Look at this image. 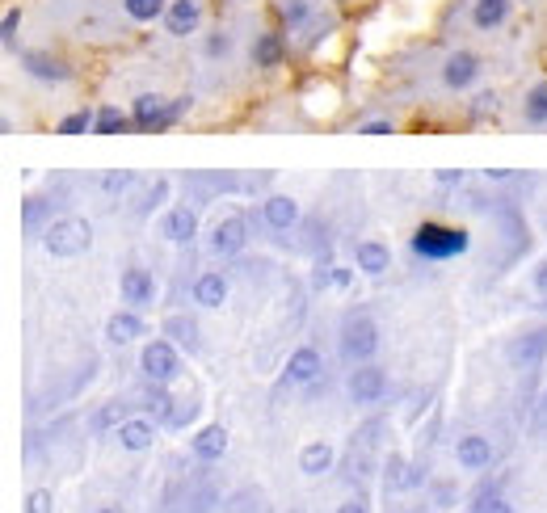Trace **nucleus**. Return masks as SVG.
<instances>
[{"mask_svg":"<svg viewBox=\"0 0 547 513\" xmlns=\"http://www.w3.org/2000/svg\"><path fill=\"white\" fill-rule=\"evenodd\" d=\"M17 30H22V5H9L5 17H0V43H5V51H17Z\"/></svg>","mask_w":547,"mask_h":513,"instance_id":"nucleus-43","label":"nucleus"},{"mask_svg":"<svg viewBox=\"0 0 547 513\" xmlns=\"http://www.w3.org/2000/svg\"><path fill=\"white\" fill-rule=\"evenodd\" d=\"M409 467H413V459L404 455V450H392V455H383V463H379V476H383V492H409Z\"/></svg>","mask_w":547,"mask_h":513,"instance_id":"nucleus-31","label":"nucleus"},{"mask_svg":"<svg viewBox=\"0 0 547 513\" xmlns=\"http://www.w3.org/2000/svg\"><path fill=\"white\" fill-rule=\"evenodd\" d=\"M173 404H177V396L169 392L165 383H144V387H139V396H135V408H139V413L152 417V421H160V425L169 421Z\"/></svg>","mask_w":547,"mask_h":513,"instance_id":"nucleus-29","label":"nucleus"},{"mask_svg":"<svg viewBox=\"0 0 547 513\" xmlns=\"http://www.w3.org/2000/svg\"><path fill=\"white\" fill-rule=\"evenodd\" d=\"M51 219H55L51 198H43V194H30V198H22V232H30V236H43V232L51 228Z\"/></svg>","mask_w":547,"mask_h":513,"instance_id":"nucleus-32","label":"nucleus"},{"mask_svg":"<svg viewBox=\"0 0 547 513\" xmlns=\"http://www.w3.org/2000/svg\"><path fill=\"white\" fill-rule=\"evenodd\" d=\"M156 232H160V240L177 244V249H190L194 236H198V207H190V202H173L169 211H160Z\"/></svg>","mask_w":547,"mask_h":513,"instance_id":"nucleus-14","label":"nucleus"},{"mask_svg":"<svg viewBox=\"0 0 547 513\" xmlns=\"http://www.w3.org/2000/svg\"><path fill=\"white\" fill-rule=\"evenodd\" d=\"M22 513H55V492L47 484H38L26 492V501H22Z\"/></svg>","mask_w":547,"mask_h":513,"instance_id":"nucleus-44","label":"nucleus"},{"mask_svg":"<svg viewBox=\"0 0 547 513\" xmlns=\"http://www.w3.org/2000/svg\"><path fill=\"white\" fill-rule=\"evenodd\" d=\"M43 240V249L59 261H76V257H85L93 249V223L89 219H80V215H59L51 219V228L38 236Z\"/></svg>","mask_w":547,"mask_h":513,"instance_id":"nucleus-4","label":"nucleus"},{"mask_svg":"<svg viewBox=\"0 0 547 513\" xmlns=\"http://www.w3.org/2000/svg\"><path fill=\"white\" fill-rule=\"evenodd\" d=\"M135 131V118L123 114L118 106H97V127L93 135H131Z\"/></svg>","mask_w":547,"mask_h":513,"instance_id":"nucleus-38","label":"nucleus"},{"mask_svg":"<svg viewBox=\"0 0 547 513\" xmlns=\"http://www.w3.org/2000/svg\"><path fill=\"white\" fill-rule=\"evenodd\" d=\"M139 337H148V320H144V312H131V307H118V312L106 320V341L110 345H135Z\"/></svg>","mask_w":547,"mask_h":513,"instance_id":"nucleus-24","label":"nucleus"},{"mask_svg":"<svg viewBox=\"0 0 547 513\" xmlns=\"http://www.w3.org/2000/svg\"><path fill=\"white\" fill-rule=\"evenodd\" d=\"M354 270L367 274V278H383L392 270V249L383 240H375V236L354 240Z\"/></svg>","mask_w":547,"mask_h":513,"instance_id":"nucleus-23","label":"nucleus"},{"mask_svg":"<svg viewBox=\"0 0 547 513\" xmlns=\"http://www.w3.org/2000/svg\"><path fill=\"white\" fill-rule=\"evenodd\" d=\"M93 513H127V505H118V501H106V505H97Z\"/></svg>","mask_w":547,"mask_h":513,"instance_id":"nucleus-52","label":"nucleus"},{"mask_svg":"<svg viewBox=\"0 0 547 513\" xmlns=\"http://www.w3.org/2000/svg\"><path fill=\"white\" fill-rule=\"evenodd\" d=\"M324 379V358L316 345H295L291 358L282 362L278 375V392H303V387H316Z\"/></svg>","mask_w":547,"mask_h":513,"instance_id":"nucleus-8","label":"nucleus"},{"mask_svg":"<svg viewBox=\"0 0 547 513\" xmlns=\"http://www.w3.org/2000/svg\"><path fill=\"white\" fill-rule=\"evenodd\" d=\"M333 278H337V261H333L329 249H324V253H316V265H312V291L316 295L333 291Z\"/></svg>","mask_w":547,"mask_h":513,"instance_id":"nucleus-42","label":"nucleus"},{"mask_svg":"<svg viewBox=\"0 0 547 513\" xmlns=\"http://www.w3.org/2000/svg\"><path fill=\"white\" fill-rule=\"evenodd\" d=\"M118 299H123V307H131V312H152L156 299H160L156 274L139 261L123 265V270H118Z\"/></svg>","mask_w":547,"mask_h":513,"instance_id":"nucleus-7","label":"nucleus"},{"mask_svg":"<svg viewBox=\"0 0 547 513\" xmlns=\"http://www.w3.org/2000/svg\"><path fill=\"white\" fill-rule=\"evenodd\" d=\"M522 122L535 131L547 127V80H535V85L522 93Z\"/></svg>","mask_w":547,"mask_h":513,"instance_id":"nucleus-35","label":"nucleus"},{"mask_svg":"<svg viewBox=\"0 0 547 513\" xmlns=\"http://www.w3.org/2000/svg\"><path fill=\"white\" fill-rule=\"evenodd\" d=\"M228 446H232L228 425L224 421H211V425H202V429H194V434H190V459L215 467L219 459L228 455Z\"/></svg>","mask_w":547,"mask_h":513,"instance_id":"nucleus-19","label":"nucleus"},{"mask_svg":"<svg viewBox=\"0 0 547 513\" xmlns=\"http://www.w3.org/2000/svg\"><path fill=\"white\" fill-rule=\"evenodd\" d=\"M118 5H123L127 22H135V26H152L156 17L169 13V0H118Z\"/></svg>","mask_w":547,"mask_h":513,"instance_id":"nucleus-37","label":"nucleus"},{"mask_svg":"<svg viewBox=\"0 0 547 513\" xmlns=\"http://www.w3.org/2000/svg\"><path fill=\"white\" fill-rule=\"evenodd\" d=\"M505 358H510L514 371H526V375L539 371V366L547 362V320L518 328V333L510 337V345H505Z\"/></svg>","mask_w":547,"mask_h":513,"instance_id":"nucleus-11","label":"nucleus"},{"mask_svg":"<svg viewBox=\"0 0 547 513\" xmlns=\"http://www.w3.org/2000/svg\"><path fill=\"white\" fill-rule=\"evenodd\" d=\"M17 64H22L26 76L43 80V85H72L76 80V68L55 51H17Z\"/></svg>","mask_w":547,"mask_h":513,"instance_id":"nucleus-13","label":"nucleus"},{"mask_svg":"<svg viewBox=\"0 0 547 513\" xmlns=\"http://www.w3.org/2000/svg\"><path fill=\"white\" fill-rule=\"evenodd\" d=\"M388 513H409V509H388Z\"/></svg>","mask_w":547,"mask_h":513,"instance_id":"nucleus-55","label":"nucleus"},{"mask_svg":"<svg viewBox=\"0 0 547 513\" xmlns=\"http://www.w3.org/2000/svg\"><path fill=\"white\" fill-rule=\"evenodd\" d=\"M510 471H501V476H493V480H484L472 497H468V513H518V505H514V497L510 492Z\"/></svg>","mask_w":547,"mask_h":513,"instance_id":"nucleus-20","label":"nucleus"},{"mask_svg":"<svg viewBox=\"0 0 547 513\" xmlns=\"http://www.w3.org/2000/svg\"><path fill=\"white\" fill-rule=\"evenodd\" d=\"M249 240H253V219L236 211V215H224V219L211 223V232H207V253L219 257V261H236L240 253L249 249Z\"/></svg>","mask_w":547,"mask_h":513,"instance_id":"nucleus-5","label":"nucleus"},{"mask_svg":"<svg viewBox=\"0 0 547 513\" xmlns=\"http://www.w3.org/2000/svg\"><path fill=\"white\" fill-rule=\"evenodd\" d=\"M434 181H438V186H468V169H438L434 173Z\"/></svg>","mask_w":547,"mask_h":513,"instance_id":"nucleus-49","label":"nucleus"},{"mask_svg":"<svg viewBox=\"0 0 547 513\" xmlns=\"http://www.w3.org/2000/svg\"><path fill=\"white\" fill-rule=\"evenodd\" d=\"M312 17H316L312 0H278V30L303 34V30L312 26Z\"/></svg>","mask_w":547,"mask_h":513,"instance_id":"nucleus-33","label":"nucleus"},{"mask_svg":"<svg viewBox=\"0 0 547 513\" xmlns=\"http://www.w3.org/2000/svg\"><path fill=\"white\" fill-rule=\"evenodd\" d=\"M224 513H266V492L261 488H240L224 501Z\"/></svg>","mask_w":547,"mask_h":513,"instance_id":"nucleus-40","label":"nucleus"},{"mask_svg":"<svg viewBox=\"0 0 547 513\" xmlns=\"http://www.w3.org/2000/svg\"><path fill=\"white\" fill-rule=\"evenodd\" d=\"M337 467V446L333 442H308L299 450V471L308 480H320V476H329V471Z\"/></svg>","mask_w":547,"mask_h":513,"instance_id":"nucleus-30","label":"nucleus"},{"mask_svg":"<svg viewBox=\"0 0 547 513\" xmlns=\"http://www.w3.org/2000/svg\"><path fill=\"white\" fill-rule=\"evenodd\" d=\"M173 207V177H156L144 186V194H139L131 202V215L135 219H152L156 211H169Z\"/></svg>","mask_w":547,"mask_h":513,"instance_id":"nucleus-27","label":"nucleus"},{"mask_svg":"<svg viewBox=\"0 0 547 513\" xmlns=\"http://www.w3.org/2000/svg\"><path fill=\"white\" fill-rule=\"evenodd\" d=\"M282 59H287V30H261L253 38V64L261 72H274L282 68Z\"/></svg>","mask_w":547,"mask_h":513,"instance_id":"nucleus-28","label":"nucleus"},{"mask_svg":"<svg viewBox=\"0 0 547 513\" xmlns=\"http://www.w3.org/2000/svg\"><path fill=\"white\" fill-rule=\"evenodd\" d=\"M455 463H459V471H472V476H480V471H489L493 463H497V446H493V438L489 434H459L455 438Z\"/></svg>","mask_w":547,"mask_h":513,"instance_id":"nucleus-16","label":"nucleus"},{"mask_svg":"<svg viewBox=\"0 0 547 513\" xmlns=\"http://www.w3.org/2000/svg\"><path fill=\"white\" fill-rule=\"evenodd\" d=\"M282 513H308V509H299V505H295V509H282Z\"/></svg>","mask_w":547,"mask_h":513,"instance_id":"nucleus-53","label":"nucleus"},{"mask_svg":"<svg viewBox=\"0 0 547 513\" xmlns=\"http://www.w3.org/2000/svg\"><path fill=\"white\" fill-rule=\"evenodd\" d=\"M198 417H202V400H198V396H177V404H173V413H169L165 429H190Z\"/></svg>","mask_w":547,"mask_h":513,"instance_id":"nucleus-41","label":"nucleus"},{"mask_svg":"<svg viewBox=\"0 0 547 513\" xmlns=\"http://www.w3.org/2000/svg\"><path fill=\"white\" fill-rule=\"evenodd\" d=\"M160 337H169L181 354H202V324L190 312H169L160 320Z\"/></svg>","mask_w":547,"mask_h":513,"instance_id":"nucleus-22","label":"nucleus"},{"mask_svg":"<svg viewBox=\"0 0 547 513\" xmlns=\"http://www.w3.org/2000/svg\"><path fill=\"white\" fill-rule=\"evenodd\" d=\"M337 513H371V492L367 488H354L350 497L337 505Z\"/></svg>","mask_w":547,"mask_h":513,"instance_id":"nucleus-47","label":"nucleus"},{"mask_svg":"<svg viewBox=\"0 0 547 513\" xmlns=\"http://www.w3.org/2000/svg\"><path fill=\"white\" fill-rule=\"evenodd\" d=\"M358 135H396V122L392 118H367V122H358Z\"/></svg>","mask_w":547,"mask_h":513,"instance_id":"nucleus-48","label":"nucleus"},{"mask_svg":"<svg viewBox=\"0 0 547 513\" xmlns=\"http://www.w3.org/2000/svg\"><path fill=\"white\" fill-rule=\"evenodd\" d=\"M160 421H152V417H144V413H131L123 425L114 429V442L127 450V455H148V450L156 446V438H160Z\"/></svg>","mask_w":547,"mask_h":513,"instance_id":"nucleus-18","label":"nucleus"},{"mask_svg":"<svg viewBox=\"0 0 547 513\" xmlns=\"http://www.w3.org/2000/svg\"><path fill=\"white\" fill-rule=\"evenodd\" d=\"M139 181H144V177H139L135 169H106V173H101V177L93 181V186H97V194H101V198L118 202V198H127V194L139 186Z\"/></svg>","mask_w":547,"mask_h":513,"instance_id":"nucleus-34","label":"nucleus"},{"mask_svg":"<svg viewBox=\"0 0 547 513\" xmlns=\"http://www.w3.org/2000/svg\"><path fill=\"white\" fill-rule=\"evenodd\" d=\"M543 417H547V387H543Z\"/></svg>","mask_w":547,"mask_h":513,"instance_id":"nucleus-54","label":"nucleus"},{"mask_svg":"<svg viewBox=\"0 0 547 513\" xmlns=\"http://www.w3.org/2000/svg\"><path fill=\"white\" fill-rule=\"evenodd\" d=\"M202 55H207V59H228L232 55V34L228 30H211L207 38H202Z\"/></svg>","mask_w":547,"mask_h":513,"instance_id":"nucleus-45","label":"nucleus"},{"mask_svg":"<svg viewBox=\"0 0 547 513\" xmlns=\"http://www.w3.org/2000/svg\"><path fill=\"white\" fill-rule=\"evenodd\" d=\"M131 408H135V400H127V396H110L106 404H97L93 417H89V434H97V438L110 434L114 438V429L131 417Z\"/></svg>","mask_w":547,"mask_h":513,"instance_id":"nucleus-25","label":"nucleus"},{"mask_svg":"<svg viewBox=\"0 0 547 513\" xmlns=\"http://www.w3.org/2000/svg\"><path fill=\"white\" fill-rule=\"evenodd\" d=\"M388 371H383L379 362H362V366H350V379H346V396L354 408H375L388 400Z\"/></svg>","mask_w":547,"mask_h":513,"instance_id":"nucleus-9","label":"nucleus"},{"mask_svg":"<svg viewBox=\"0 0 547 513\" xmlns=\"http://www.w3.org/2000/svg\"><path fill=\"white\" fill-rule=\"evenodd\" d=\"M514 13V0H472V13L468 22L476 34H497Z\"/></svg>","mask_w":547,"mask_h":513,"instance_id":"nucleus-26","label":"nucleus"},{"mask_svg":"<svg viewBox=\"0 0 547 513\" xmlns=\"http://www.w3.org/2000/svg\"><path fill=\"white\" fill-rule=\"evenodd\" d=\"M97 127V110H89V106H80V110H72V114H64L55 122V135H89Z\"/></svg>","mask_w":547,"mask_h":513,"instance_id":"nucleus-39","label":"nucleus"},{"mask_svg":"<svg viewBox=\"0 0 547 513\" xmlns=\"http://www.w3.org/2000/svg\"><path fill=\"white\" fill-rule=\"evenodd\" d=\"M181 350L169 341V337H152L144 350H139V375H144V383H165L173 387L181 379Z\"/></svg>","mask_w":547,"mask_h":513,"instance_id":"nucleus-6","label":"nucleus"},{"mask_svg":"<svg viewBox=\"0 0 547 513\" xmlns=\"http://www.w3.org/2000/svg\"><path fill=\"white\" fill-rule=\"evenodd\" d=\"M337 337H341V341H337V345H341V358H346L350 366L375 362L379 345H383L375 316H371V312H362V307H354V312H346V320H341V333H337Z\"/></svg>","mask_w":547,"mask_h":513,"instance_id":"nucleus-3","label":"nucleus"},{"mask_svg":"<svg viewBox=\"0 0 547 513\" xmlns=\"http://www.w3.org/2000/svg\"><path fill=\"white\" fill-rule=\"evenodd\" d=\"M169 38H190L207 22V0H169V13L160 17Z\"/></svg>","mask_w":547,"mask_h":513,"instance_id":"nucleus-21","label":"nucleus"},{"mask_svg":"<svg viewBox=\"0 0 547 513\" xmlns=\"http://www.w3.org/2000/svg\"><path fill=\"white\" fill-rule=\"evenodd\" d=\"M425 505L438 509V513H451L459 505V480H442L434 476L430 484H425Z\"/></svg>","mask_w":547,"mask_h":513,"instance_id":"nucleus-36","label":"nucleus"},{"mask_svg":"<svg viewBox=\"0 0 547 513\" xmlns=\"http://www.w3.org/2000/svg\"><path fill=\"white\" fill-rule=\"evenodd\" d=\"M232 295V278L224 270H198L194 282H190V299L198 312H219Z\"/></svg>","mask_w":547,"mask_h":513,"instance_id":"nucleus-17","label":"nucleus"},{"mask_svg":"<svg viewBox=\"0 0 547 513\" xmlns=\"http://www.w3.org/2000/svg\"><path fill=\"white\" fill-rule=\"evenodd\" d=\"M531 291H535L539 299H547V257L535 261V270H531Z\"/></svg>","mask_w":547,"mask_h":513,"instance_id":"nucleus-50","label":"nucleus"},{"mask_svg":"<svg viewBox=\"0 0 547 513\" xmlns=\"http://www.w3.org/2000/svg\"><path fill=\"white\" fill-rule=\"evenodd\" d=\"M333 5H341V0H333Z\"/></svg>","mask_w":547,"mask_h":513,"instance_id":"nucleus-56","label":"nucleus"},{"mask_svg":"<svg viewBox=\"0 0 547 513\" xmlns=\"http://www.w3.org/2000/svg\"><path fill=\"white\" fill-rule=\"evenodd\" d=\"M409 249L425 265H442V261H455V257H468L472 253V232L463 228V223L425 219V223H417V228H413Z\"/></svg>","mask_w":547,"mask_h":513,"instance_id":"nucleus-1","label":"nucleus"},{"mask_svg":"<svg viewBox=\"0 0 547 513\" xmlns=\"http://www.w3.org/2000/svg\"><path fill=\"white\" fill-rule=\"evenodd\" d=\"M181 186L194 194L198 207H207V202L224 198V194H245V177L232 173V169H194L181 177Z\"/></svg>","mask_w":547,"mask_h":513,"instance_id":"nucleus-10","label":"nucleus"},{"mask_svg":"<svg viewBox=\"0 0 547 513\" xmlns=\"http://www.w3.org/2000/svg\"><path fill=\"white\" fill-rule=\"evenodd\" d=\"M497 110H501V101H497V93H493V89H484V93H476V97H472V106H468L472 122H484V118H497Z\"/></svg>","mask_w":547,"mask_h":513,"instance_id":"nucleus-46","label":"nucleus"},{"mask_svg":"<svg viewBox=\"0 0 547 513\" xmlns=\"http://www.w3.org/2000/svg\"><path fill=\"white\" fill-rule=\"evenodd\" d=\"M518 173L514 169H484V181H489V186H505V181H514Z\"/></svg>","mask_w":547,"mask_h":513,"instance_id":"nucleus-51","label":"nucleus"},{"mask_svg":"<svg viewBox=\"0 0 547 513\" xmlns=\"http://www.w3.org/2000/svg\"><path fill=\"white\" fill-rule=\"evenodd\" d=\"M480 76H484V59L476 51H451L447 59H442V68H438V80H442V89H447V93L476 89Z\"/></svg>","mask_w":547,"mask_h":513,"instance_id":"nucleus-12","label":"nucleus"},{"mask_svg":"<svg viewBox=\"0 0 547 513\" xmlns=\"http://www.w3.org/2000/svg\"><path fill=\"white\" fill-rule=\"evenodd\" d=\"M194 106V97L190 93H181V97H160V93H139L131 101V118H135V131L139 135H160V131H169L173 122L181 118Z\"/></svg>","mask_w":547,"mask_h":513,"instance_id":"nucleus-2","label":"nucleus"},{"mask_svg":"<svg viewBox=\"0 0 547 513\" xmlns=\"http://www.w3.org/2000/svg\"><path fill=\"white\" fill-rule=\"evenodd\" d=\"M253 219L266 232H295L303 223V207H299V198H291V194H266V198H261V211Z\"/></svg>","mask_w":547,"mask_h":513,"instance_id":"nucleus-15","label":"nucleus"}]
</instances>
